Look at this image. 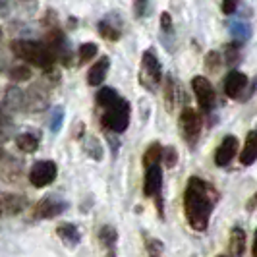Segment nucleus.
Listing matches in <instances>:
<instances>
[{
    "label": "nucleus",
    "instance_id": "obj_21",
    "mask_svg": "<svg viewBox=\"0 0 257 257\" xmlns=\"http://www.w3.org/2000/svg\"><path fill=\"white\" fill-rule=\"evenodd\" d=\"M83 149H85V153L89 155L91 159H95V161H103L104 147H103V143L99 142L97 136H85V140H83Z\"/></svg>",
    "mask_w": 257,
    "mask_h": 257
},
{
    "label": "nucleus",
    "instance_id": "obj_28",
    "mask_svg": "<svg viewBox=\"0 0 257 257\" xmlns=\"http://www.w3.org/2000/svg\"><path fill=\"white\" fill-rule=\"evenodd\" d=\"M10 77H12L14 81H27L31 77V70H29L27 64L14 66L12 70H10Z\"/></svg>",
    "mask_w": 257,
    "mask_h": 257
},
{
    "label": "nucleus",
    "instance_id": "obj_18",
    "mask_svg": "<svg viewBox=\"0 0 257 257\" xmlns=\"http://www.w3.org/2000/svg\"><path fill=\"white\" fill-rule=\"evenodd\" d=\"M257 161V132H249L247 140H245L244 151L240 155V163L249 167Z\"/></svg>",
    "mask_w": 257,
    "mask_h": 257
},
{
    "label": "nucleus",
    "instance_id": "obj_34",
    "mask_svg": "<svg viewBox=\"0 0 257 257\" xmlns=\"http://www.w3.org/2000/svg\"><path fill=\"white\" fill-rule=\"evenodd\" d=\"M226 62H228V64L238 62V51H236V47H234V45H230V47L226 49Z\"/></svg>",
    "mask_w": 257,
    "mask_h": 257
},
{
    "label": "nucleus",
    "instance_id": "obj_29",
    "mask_svg": "<svg viewBox=\"0 0 257 257\" xmlns=\"http://www.w3.org/2000/svg\"><path fill=\"white\" fill-rule=\"evenodd\" d=\"M134 12H136V18H147L149 14L153 12V4L151 2H134Z\"/></svg>",
    "mask_w": 257,
    "mask_h": 257
},
{
    "label": "nucleus",
    "instance_id": "obj_10",
    "mask_svg": "<svg viewBox=\"0 0 257 257\" xmlns=\"http://www.w3.org/2000/svg\"><path fill=\"white\" fill-rule=\"evenodd\" d=\"M27 209V199L20 193L0 192V217H14Z\"/></svg>",
    "mask_w": 257,
    "mask_h": 257
},
{
    "label": "nucleus",
    "instance_id": "obj_19",
    "mask_svg": "<svg viewBox=\"0 0 257 257\" xmlns=\"http://www.w3.org/2000/svg\"><path fill=\"white\" fill-rule=\"evenodd\" d=\"M16 145L22 153H35L39 149V136L33 132H26V134H20L16 138Z\"/></svg>",
    "mask_w": 257,
    "mask_h": 257
},
{
    "label": "nucleus",
    "instance_id": "obj_17",
    "mask_svg": "<svg viewBox=\"0 0 257 257\" xmlns=\"http://www.w3.org/2000/svg\"><path fill=\"white\" fill-rule=\"evenodd\" d=\"M228 249L230 257H242L245 251V232L240 226H234L230 232V240H228Z\"/></svg>",
    "mask_w": 257,
    "mask_h": 257
},
{
    "label": "nucleus",
    "instance_id": "obj_9",
    "mask_svg": "<svg viewBox=\"0 0 257 257\" xmlns=\"http://www.w3.org/2000/svg\"><path fill=\"white\" fill-rule=\"evenodd\" d=\"M180 130L184 138L190 143H193L199 134H201V116L197 114V110H193L190 106H186L180 114Z\"/></svg>",
    "mask_w": 257,
    "mask_h": 257
},
{
    "label": "nucleus",
    "instance_id": "obj_27",
    "mask_svg": "<svg viewBox=\"0 0 257 257\" xmlns=\"http://www.w3.org/2000/svg\"><path fill=\"white\" fill-rule=\"evenodd\" d=\"M163 163H165L167 168L176 167V163H178V151H176L174 145H168V147L163 149Z\"/></svg>",
    "mask_w": 257,
    "mask_h": 257
},
{
    "label": "nucleus",
    "instance_id": "obj_3",
    "mask_svg": "<svg viewBox=\"0 0 257 257\" xmlns=\"http://www.w3.org/2000/svg\"><path fill=\"white\" fill-rule=\"evenodd\" d=\"M163 79V66L157 56L155 49H147L142 54V66H140V83L147 91H157Z\"/></svg>",
    "mask_w": 257,
    "mask_h": 257
},
{
    "label": "nucleus",
    "instance_id": "obj_25",
    "mask_svg": "<svg viewBox=\"0 0 257 257\" xmlns=\"http://www.w3.org/2000/svg\"><path fill=\"white\" fill-rule=\"evenodd\" d=\"M64 106H54L51 112V120H49V128L51 132L54 134H58L60 128H62V124H64Z\"/></svg>",
    "mask_w": 257,
    "mask_h": 257
},
{
    "label": "nucleus",
    "instance_id": "obj_2",
    "mask_svg": "<svg viewBox=\"0 0 257 257\" xmlns=\"http://www.w3.org/2000/svg\"><path fill=\"white\" fill-rule=\"evenodd\" d=\"M10 51L14 52V56L26 60L27 64H33L43 70H51L56 58L52 54L51 47L47 43H41V41H29V39H18L14 41Z\"/></svg>",
    "mask_w": 257,
    "mask_h": 257
},
{
    "label": "nucleus",
    "instance_id": "obj_16",
    "mask_svg": "<svg viewBox=\"0 0 257 257\" xmlns=\"http://www.w3.org/2000/svg\"><path fill=\"white\" fill-rule=\"evenodd\" d=\"M99 242L106 249L104 257H116V242H118V232L114 226L110 224H104L99 230Z\"/></svg>",
    "mask_w": 257,
    "mask_h": 257
},
{
    "label": "nucleus",
    "instance_id": "obj_30",
    "mask_svg": "<svg viewBox=\"0 0 257 257\" xmlns=\"http://www.w3.org/2000/svg\"><path fill=\"white\" fill-rule=\"evenodd\" d=\"M172 18H170V14L168 12H163L161 14V29H163V33H168V35H172L174 33V29H172Z\"/></svg>",
    "mask_w": 257,
    "mask_h": 257
},
{
    "label": "nucleus",
    "instance_id": "obj_33",
    "mask_svg": "<svg viewBox=\"0 0 257 257\" xmlns=\"http://www.w3.org/2000/svg\"><path fill=\"white\" fill-rule=\"evenodd\" d=\"M220 8H222V14H226V16H232V14L236 12L238 4H236V2H230V0H226V2H222V4H220Z\"/></svg>",
    "mask_w": 257,
    "mask_h": 257
},
{
    "label": "nucleus",
    "instance_id": "obj_24",
    "mask_svg": "<svg viewBox=\"0 0 257 257\" xmlns=\"http://www.w3.org/2000/svg\"><path fill=\"white\" fill-rule=\"evenodd\" d=\"M97 52H99V47H97L95 43H83V45H79V49H77L79 62H81V64L89 62V60H93V58L97 56Z\"/></svg>",
    "mask_w": 257,
    "mask_h": 257
},
{
    "label": "nucleus",
    "instance_id": "obj_4",
    "mask_svg": "<svg viewBox=\"0 0 257 257\" xmlns=\"http://www.w3.org/2000/svg\"><path fill=\"white\" fill-rule=\"evenodd\" d=\"M130 114H132L130 103L126 99H120L118 103H114L110 108L104 110L101 116V122L106 130H110L114 134H122L130 126Z\"/></svg>",
    "mask_w": 257,
    "mask_h": 257
},
{
    "label": "nucleus",
    "instance_id": "obj_23",
    "mask_svg": "<svg viewBox=\"0 0 257 257\" xmlns=\"http://www.w3.org/2000/svg\"><path fill=\"white\" fill-rule=\"evenodd\" d=\"M4 104L10 108H16V110L26 106V93L22 89H8L6 97H4Z\"/></svg>",
    "mask_w": 257,
    "mask_h": 257
},
{
    "label": "nucleus",
    "instance_id": "obj_38",
    "mask_svg": "<svg viewBox=\"0 0 257 257\" xmlns=\"http://www.w3.org/2000/svg\"><path fill=\"white\" fill-rule=\"evenodd\" d=\"M253 257H257V230H255V238H253Z\"/></svg>",
    "mask_w": 257,
    "mask_h": 257
},
{
    "label": "nucleus",
    "instance_id": "obj_22",
    "mask_svg": "<svg viewBox=\"0 0 257 257\" xmlns=\"http://www.w3.org/2000/svg\"><path fill=\"white\" fill-rule=\"evenodd\" d=\"M163 161V147H161V143H151L149 147H147V151L143 155V167L149 168V167H155V165H159Z\"/></svg>",
    "mask_w": 257,
    "mask_h": 257
},
{
    "label": "nucleus",
    "instance_id": "obj_7",
    "mask_svg": "<svg viewBox=\"0 0 257 257\" xmlns=\"http://www.w3.org/2000/svg\"><path fill=\"white\" fill-rule=\"evenodd\" d=\"M66 209H68V203H66L64 199H60L56 195H47V197L39 199V203L33 207V219H54V217L62 215Z\"/></svg>",
    "mask_w": 257,
    "mask_h": 257
},
{
    "label": "nucleus",
    "instance_id": "obj_1",
    "mask_svg": "<svg viewBox=\"0 0 257 257\" xmlns=\"http://www.w3.org/2000/svg\"><path fill=\"white\" fill-rule=\"evenodd\" d=\"M215 203L217 192L209 186V182L201 180L199 176H192L184 192V215L193 230L203 232L209 226V217Z\"/></svg>",
    "mask_w": 257,
    "mask_h": 257
},
{
    "label": "nucleus",
    "instance_id": "obj_41",
    "mask_svg": "<svg viewBox=\"0 0 257 257\" xmlns=\"http://www.w3.org/2000/svg\"><path fill=\"white\" fill-rule=\"evenodd\" d=\"M149 257H159V255H149Z\"/></svg>",
    "mask_w": 257,
    "mask_h": 257
},
{
    "label": "nucleus",
    "instance_id": "obj_14",
    "mask_svg": "<svg viewBox=\"0 0 257 257\" xmlns=\"http://www.w3.org/2000/svg\"><path fill=\"white\" fill-rule=\"evenodd\" d=\"M108 70H110V58H108V56L99 58L95 64L91 66L89 74H87V83H89V85H93V87L101 85L104 79H106Z\"/></svg>",
    "mask_w": 257,
    "mask_h": 257
},
{
    "label": "nucleus",
    "instance_id": "obj_11",
    "mask_svg": "<svg viewBox=\"0 0 257 257\" xmlns=\"http://www.w3.org/2000/svg\"><path fill=\"white\" fill-rule=\"evenodd\" d=\"M97 29H99V35L106 39V41H118L120 35H122V22L116 16V12H110L106 18H103L99 22Z\"/></svg>",
    "mask_w": 257,
    "mask_h": 257
},
{
    "label": "nucleus",
    "instance_id": "obj_42",
    "mask_svg": "<svg viewBox=\"0 0 257 257\" xmlns=\"http://www.w3.org/2000/svg\"><path fill=\"white\" fill-rule=\"evenodd\" d=\"M219 257H224V255H219Z\"/></svg>",
    "mask_w": 257,
    "mask_h": 257
},
{
    "label": "nucleus",
    "instance_id": "obj_40",
    "mask_svg": "<svg viewBox=\"0 0 257 257\" xmlns=\"http://www.w3.org/2000/svg\"><path fill=\"white\" fill-rule=\"evenodd\" d=\"M2 37H4V31H2V27H0V41H2Z\"/></svg>",
    "mask_w": 257,
    "mask_h": 257
},
{
    "label": "nucleus",
    "instance_id": "obj_8",
    "mask_svg": "<svg viewBox=\"0 0 257 257\" xmlns=\"http://www.w3.org/2000/svg\"><path fill=\"white\" fill-rule=\"evenodd\" d=\"M192 89L195 93V99L201 106L203 112H211L213 106H215V101H217V95H215V89L211 85V81L207 79L205 76H195L192 79Z\"/></svg>",
    "mask_w": 257,
    "mask_h": 257
},
{
    "label": "nucleus",
    "instance_id": "obj_20",
    "mask_svg": "<svg viewBox=\"0 0 257 257\" xmlns=\"http://www.w3.org/2000/svg\"><path fill=\"white\" fill-rule=\"evenodd\" d=\"M122 97L118 95V91L114 89V87H101V91L97 93V97H95V101H97V104L103 108V110H106V108H110L114 103H118Z\"/></svg>",
    "mask_w": 257,
    "mask_h": 257
},
{
    "label": "nucleus",
    "instance_id": "obj_35",
    "mask_svg": "<svg viewBox=\"0 0 257 257\" xmlns=\"http://www.w3.org/2000/svg\"><path fill=\"white\" fill-rule=\"evenodd\" d=\"M232 33H234L236 37H240V39H245L247 35H249L247 27H244V26H234V27H232Z\"/></svg>",
    "mask_w": 257,
    "mask_h": 257
},
{
    "label": "nucleus",
    "instance_id": "obj_31",
    "mask_svg": "<svg viewBox=\"0 0 257 257\" xmlns=\"http://www.w3.org/2000/svg\"><path fill=\"white\" fill-rule=\"evenodd\" d=\"M205 64L211 72H213V70H217V68L220 66V54L219 52H215V51L209 52V54H207V58H205Z\"/></svg>",
    "mask_w": 257,
    "mask_h": 257
},
{
    "label": "nucleus",
    "instance_id": "obj_12",
    "mask_svg": "<svg viewBox=\"0 0 257 257\" xmlns=\"http://www.w3.org/2000/svg\"><path fill=\"white\" fill-rule=\"evenodd\" d=\"M236 153H238V138L226 136L222 140V143L219 145V149L215 151V163H217V167L230 165V161L236 157Z\"/></svg>",
    "mask_w": 257,
    "mask_h": 257
},
{
    "label": "nucleus",
    "instance_id": "obj_6",
    "mask_svg": "<svg viewBox=\"0 0 257 257\" xmlns=\"http://www.w3.org/2000/svg\"><path fill=\"white\" fill-rule=\"evenodd\" d=\"M58 176V167L54 161H37L29 170V182L35 188H47Z\"/></svg>",
    "mask_w": 257,
    "mask_h": 257
},
{
    "label": "nucleus",
    "instance_id": "obj_5",
    "mask_svg": "<svg viewBox=\"0 0 257 257\" xmlns=\"http://www.w3.org/2000/svg\"><path fill=\"white\" fill-rule=\"evenodd\" d=\"M143 193L147 197H153L157 201V207H159V213H163V168H161V165L145 168Z\"/></svg>",
    "mask_w": 257,
    "mask_h": 257
},
{
    "label": "nucleus",
    "instance_id": "obj_32",
    "mask_svg": "<svg viewBox=\"0 0 257 257\" xmlns=\"http://www.w3.org/2000/svg\"><path fill=\"white\" fill-rule=\"evenodd\" d=\"M147 249H149V253H151V255H159L161 257V253H163V249H165V247H163V244H161V242H159V240H149V242H147Z\"/></svg>",
    "mask_w": 257,
    "mask_h": 257
},
{
    "label": "nucleus",
    "instance_id": "obj_26",
    "mask_svg": "<svg viewBox=\"0 0 257 257\" xmlns=\"http://www.w3.org/2000/svg\"><path fill=\"white\" fill-rule=\"evenodd\" d=\"M176 81L172 79V77L168 76V79H167V85H165V103H167V108L168 110H172L174 108V104H176Z\"/></svg>",
    "mask_w": 257,
    "mask_h": 257
},
{
    "label": "nucleus",
    "instance_id": "obj_37",
    "mask_svg": "<svg viewBox=\"0 0 257 257\" xmlns=\"http://www.w3.org/2000/svg\"><path fill=\"white\" fill-rule=\"evenodd\" d=\"M255 203H257V193H255V195H253V199H251V201L247 203V211H251V209L255 207Z\"/></svg>",
    "mask_w": 257,
    "mask_h": 257
},
{
    "label": "nucleus",
    "instance_id": "obj_13",
    "mask_svg": "<svg viewBox=\"0 0 257 257\" xmlns=\"http://www.w3.org/2000/svg\"><path fill=\"white\" fill-rule=\"evenodd\" d=\"M245 85H247V76L238 72V70H232L230 74L224 77V93L230 99L240 97V93L245 89Z\"/></svg>",
    "mask_w": 257,
    "mask_h": 257
},
{
    "label": "nucleus",
    "instance_id": "obj_15",
    "mask_svg": "<svg viewBox=\"0 0 257 257\" xmlns=\"http://www.w3.org/2000/svg\"><path fill=\"white\" fill-rule=\"evenodd\" d=\"M56 234H58V238H60L68 247H77L79 242H81V232H79V228H77L76 224H72V222H60L58 228H56Z\"/></svg>",
    "mask_w": 257,
    "mask_h": 257
},
{
    "label": "nucleus",
    "instance_id": "obj_39",
    "mask_svg": "<svg viewBox=\"0 0 257 257\" xmlns=\"http://www.w3.org/2000/svg\"><path fill=\"white\" fill-rule=\"evenodd\" d=\"M2 159H4V147L0 145V161H2Z\"/></svg>",
    "mask_w": 257,
    "mask_h": 257
},
{
    "label": "nucleus",
    "instance_id": "obj_36",
    "mask_svg": "<svg viewBox=\"0 0 257 257\" xmlns=\"http://www.w3.org/2000/svg\"><path fill=\"white\" fill-rule=\"evenodd\" d=\"M8 120H10V118H8V114H6V110L0 106V126H6Z\"/></svg>",
    "mask_w": 257,
    "mask_h": 257
}]
</instances>
